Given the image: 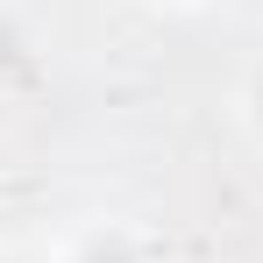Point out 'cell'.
<instances>
[{"label": "cell", "mask_w": 263, "mask_h": 263, "mask_svg": "<svg viewBox=\"0 0 263 263\" xmlns=\"http://www.w3.org/2000/svg\"><path fill=\"white\" fill-rule=\"evenodd\" d=\"M92 263H128V256H92Z\"/></svg>", "instance_id": "1"}]
</instances>
